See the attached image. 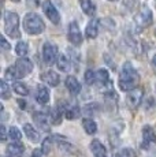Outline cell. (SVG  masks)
I'll use <instances>...</instances> for the list:
<instances>
[{
  "instance_id": "obj_13",
  "label": "cell",
  "mask_w": 156,
  "mask_h": 157,
  "mask_svg": "<svg viewBox=\"0 0 156 157\" xmlns=\"http://www.w3.org/2000/svg\"><path fill=\"white\" fill-rule=\"evenodd\" d=\"M36 100L38 104H47L49 101V90L45 85H38L37 93H36Z\"/></svg>"
},
{
  "instance_id": "obj_27",
  "label": "cell",
  "mask_w": 156,
  "mask_h": 157,
  "mask_svg": "<svg viewBox=\"0 0 156 157\" xmlns=\"http://www.w3.org/2000/svg\"><path fill=\"white\" fill-rule=\"evenodd\" d=\"M55 142V140H53V137H48L44 140L43 142V146H41V149H43L44 155H48V153L51 152V149H52V145Z\"/></svg>"
},
{
  "instance_id": "obj_26",
  "label": "cell",
  "mask_w": 156,
  "mask_h": 157,
  "mask_svg": "<svg viewBox=\"0 0 156 157\" xmlns=\"http://www.w3.org/2000/svg\"><path fill=\"white\" fill-rule=\"evenodd\" d=\"M62 116H63V112L56 107L55 109L52 111V113H51V122H52L53 124H59V123L62 122Z\"/></svg>"
},
{
  "instance_id": "obj_1",
  "label": "cell",
  "mask_w": 156,
  "mask_h": 157,
  "mask_svg": "<svg viewBox=\"0 0 156 157\" xmlns=\"http://www.w3.org/2000/svg\"><path fill=\"white\" fill-rule=\"evenodd\" d=\"M140 82V75L136 68L131 66L130 62H126L122 67V71L119 74V89L122 92H130L136 89Z\"/></svg>"
},
{
  "instance_id": "obj_17",
  "label": "cell",
  "mask_w": 156,
  "mask_h": 157,
  "mask_svg": "<svg viewBox=\"0 0 156 157\" xmlns=\"http://www.w3.org/2000/svg\"><path fill=\"white\" fill-rule=\"evenodd\" d=\"M97 33H99V19H93L86 25V30H85V34L88 38H96L97 37Z\"/></svg>"
},
{
  "instance_id": "obj_10",
  "label": "cell",
  "mask_w": 156,
  "mask_h": 157,
  "mask_svg": "<svg viewBox=\"0 0 156 157\" xmlns=\"http://www.w3.org/2000/svg\"><path fill=\"white\" fill-rule=\"evenodd\" d=\"M156 142V135L152 130L151 126H144L142 128V144H141V147L142 149H148V146L151 144Z\"/></svg>"
},
{
  "instance_id": "obj_37",
  "label": "cell",
  "mask_w": 156,
  "mask_h": 157,
  "mask_svg": "<svg viewBox=\"0 0 156 157\" xmlns=\"http://www.w3.org/2000/svg\"><path fill=\"white\" fill-rule=\"evenodd\" d=\"M152 64L156 66V55H154V57H152Z\"/></svg>"
},
{
  "instance_id": "obj_28",
  "label": "cell",
  "mask_w": 156,
  "mask_h": 157,
  "mask_svg": "<svg viewBox=\"0 0 156 157\" xmlns=\"http://www.w3.org/2000/svg\"><path fill=\"white\" fill-rule=\"evenodd\" d=\"M6 79L8 81H14V79H18V74H17V68L15 66H11V67H8L7 70H6Z\"/></svg>"
},
{
  "instance_id": "obj_6",
  "label": "cell",
  "mask_w": 156,
  "mask_h": 157,
  "mask_svg": "<svg viewBox=\"0 0 156 157\" xmlns=\"http://www.w3.org/2000/svg\"><path fill=\"white\" fill-rule=\"evenodd\" d=\"M134 21H136V23L140 26V28H148V26L152 23V21H154L152 11L146 7H142V10L136 15Z\"/></svg>"
},
{
  "instance_id": "obj_33",
  "label": "cell",
  "mask_w": 156,
  "mask_h": 157,
  "mask_svg": "<svg viewBox=\"0 0 156 157\" xmlns=\"http://www.w3.org/2000/svg\"><path fill=\"white\" fill-rule=\"evenodd\" d=\"M43 155H44L43 149H34L32 153V157H43Z\"/></svg>"
},
{
  "instance_id": "obj_29",
  "label": "cell",
  "mask_w": 156,
  "mask_h": 157,
  "mask_svg": "<svg viewBox=\"0 0 156 157\" xmlns=\"http://www.w3.org/2000/svg\"><path fill=\"white\" fill-rule=\"evenodd\" d=\"M0 89H2V98L3 100H7L8 97H10V87H8V85L6 83V81H0Z\"/></svg>"
},
{
  "instance_id": "obj_34",
  "label": "cell",
  "mask_w": 156,
  "mask_h": 157,
  "mask_svg": "<svg viewBox=\"0 0 156 157\" xmlns=\"http://www.w3.org/2000/svg\"><path fill=\"white\" fill-rule=\"evenodd\" d=\"M0 41H2V47H3V49H10V48H11V45L7 43V40H6L4 37L0 38Z\"/></svg>"
},
{
  "instance_id": "obj_15",
  "label": "cell",
  "mask_w": 156,
  "mask_h": 157,
  "mask_svg": "<svg viewBox=\"0 0 156 157\" xmlns=\"http://www.w3.org/2000/svg\"><path fill=\"white\" fill-rule=\"evenodd\" d=\"M33 120H34V123L41 130H44V131H49V124H48V122H47V116L43 112H34L33 113Z\"/></svg>"
},
{
  "instance_id": "obj_5",
  "label": "cell",
  "mask_w": 156,
  "mask_h": 157,
  "mask_svg": "<svg viewBox=\"0 0 156 157\" xmlns=\"http://www.w3.org/2000/svg\"><path fill=\"white\" fill-rule=\"evenodd\" d=\"M15 68H17V74L18 78H25L33 70V63L26 57H19L15 63Z\"/></svg>"
},
{
  "instance_id": "obj_35",
  "label": "cell",
  "mask_w": 156,
  "mask_h": 157,
  "mask_svg": "<svg viewBox=\"0 0 156 157\" xmlns=\"http://www.w3.org/2000/svg\"><path fill=\"white\" fill-rule=\"evenodd\" d=\"M0 130H2V141L7 140V132H6V127L4 126H0Z\"/></svg>"
},
{
  "instance_id": "obj_4",
  "label": "cell",
  "mask_w": 156,
  "mask_h": 157,
  "mask_svg": "<svg viewBox=\"0 0 156 157\" xmlns=\"http://www.w3.org/2000/svg\"><path fill=\"white\" fill-rule=\"evenodd\" d=\"M56 56H58V47L51 43H45L43 47V60L48 66L55 64Z\"/></svg>"
},
{
  "instance_id": "obj_3",
  "label": "cell",
  "mask_w": 156,
  "mask_h": 157,
  "mask_svg": "<svg viewBox=\"0 0 156 157\" xmlns=\"http://www.w3.org/2000/svg\"><path fill=\"white\" fill-rule=\"evenodd\" d=\"M4 32L11 38H18L21 36L19 33V17L15 13H8L4 14Z\"/></svg>"
},
{
  "instance_id": "obj_2",
  "label": "cell",
  "mask_w": 156,
  "mask_h": 157,
  "mask_svg": "<svg viewBox=\"0 0 156 157\" xmlns=\"http://www.w3.org/2000/svg\"><path fill=\"white\" fill-rule=\"evenodd\" d=\"M23 29L28 34H33V36H37L40 33L44 32L45 29V25H44L43 19L38 17L37 14L34 13H29L25 15L23 18Z\"/></svg>"
},
{
  "instance_id": "obj_30",
  "label": "cell",
  "mask_w": 156,
  "mask_h": 157,
  "mask_svg": "<svg viewBox=\"0 0 156 157\" xmlns=\"http://www.w3.org/2000/svg\"><path fill=\"white\" fill-rule=\"evenodd\" d=\"M8 137H10L13 141H19L21 138H22V134H21V131L17 127L13 126V127L8 130Z\"/></svg>"
},
{
  "instance_id": "obj_38",
  "label": "cell",
  "mask_w": 156,
  "mask_h": 157,
  "mask_svg": "<svg viewBox=\"0 0 156 157\" xmlns=\"http://www.w3.org/2000/svg\"><path fill=\"white\" fill-rule=\"evenodd\" d=\"M115 157H122V155H115Z\"/></svg>"
},
{
  "instance_id": "obj_39",
  "label": "cell",
  "mask_w": 156,
  "mask_h": 157,
  "mask_svg": "<svg viewBox=\"0 0 156 157\" xmlns=\"http://www.w3.org/2000/svg\"><path fill=\"white\" fill-rule=\"evenodd\" d=\"M13 2H15V3H18V2H21V0H13Z\"/></svg>"
},
{
  "instance_id": "obj_8",
  "label": "cell",
  "mask_w": 156,
  "mask_h": 157,
  "mask_svg": "<svg viewBox=\"0 0 156 157\" xmlns=\"http://www.w3.org/2000/svg\"><path fill=\"white\" fill-rule=\"evenodd\" d=\"M142 89H140V87H136V89L130 90L127 94V97H126V102H127V105L130 108H137L138 105L141 104V100H142Z\"/></svg>"
},
{
  "instance_id": "obj_40",
  "label": "cell",
  "mask_w": 156,
  "mask_h": 157,
  "mask_svg": "<svg viewBox=\"0 0 156 157\" xmlns=\"http://www.w3.org/2000/svg\"><path fill=\"white\" fill-rule=\"evenodd\" d=\"M108 2H116V0H108Z\"/></svg>"
},
{
  "instance_id": "obj_16",
  "label": "cell",
  "mask_w": 156,
  "mask_h": 157,
  "mask_svg": "<svg viewBox=\"0 0 156 157\" xmlns=\"http://www.w3.org/2000/svg\"><path fill=\"white\" fill-rule=\"evenodd\" d=\"M91 150L95 155V157H107V149L104 147V145L99 142L97 140L92 141L91 144Z\"/></svg>"
},
{
  "instance_id": "obj_22",
  "label": "cell",
  "mask_w": 156,
  "mask_h": 157,
  "mask_svg": "<svg viewBox=\"0 0 156 157\" xmlns=\"http://www.w3.org/2000/svg\"><path fill=\"white\" fill-rule=\"evenodd\" d=\"M56 64H58V68L60 71H68L70 70V60H68V57H66V55L59 56Z\"/></svg>"
},
{
  "instance_id": "obj_23",
  "label": "cell",
  "mask_w": 156,
  "mask_h": 157,
  "mask_svg": "<svg viewBox=\"0 0 156 157\" xmlns=\"http://www.w3.org/2000/svg\"><path fill=\"white\" fill-rule=\"evenodd\" d=\"M28 52H29L28 43H25V41H19L15 47V53L21 57H25L26 55H28Z\"/></svg>"
},
{
  "instance_id": "obj_18",
  "label": "cell",
  "mask_w": 156,
  "mask_h": 157,
  "mask_svg": "<svg viewBox=\"0 0 156 157\" xmlns=\"http://www.w3.org/2000/svg\"><path fill=\"white\" fill-rule=\"evenodd\" d=\"M23 131H25L26 137H28L32 142H38V141H40V134H38V131L33 127L32 124L26 123V124L23 126Z\"/></svg>"
},
{
  "instance_id": "obj_21",
  "label": "cell",
  "mask_w": 156,
  "mask_h": 157,
  "mask_svg": "<svg viewBox=\"0 0 156 157\" xmlns=\"http://www.w3.org/2000/svg\"><path fill=\"white\" fill-rule=\"evenodd\" d=\"M80 108L78 107H76V105H74V107H67L66 108V111H64V117L66 119H68V120H73V119H76V117H78L80 116Z\"/></svg>"
},
{
  "instance_id": "obj_12",
  "label": "cell",
  "mask_w": 156,
  "mask_h": 157,
  "mask_svg": "<svg viewBox=\"0 0 156 157\" xmlns=\"http://www.w3.org/2000/svg\"><path fill=\"white\" fill-rule=\"evenodd\" d=\"M40 78L45 83H48L49 86H53V87L58 86L59 81H60V78H59V74H58V72H55V71H52V70H49V71L44 72V74H41Z\"/></svg>"
},
{
  "instance_id": "obj_9",
  "label": "cell",
  "mask_w": 156,
  "mask_h": 157,
  "mask_svg": "<svg viewBox=\"0 0 156 157\" xmlns=\"http://www.w3.org/2000/svg\"><path fill=\"white\" fill-rule=\"evenodd\" d=\"M68 40L74 45H81L82 43V34H81L77 22H71L68 25Z\"/></svg>"
},
{
  "instance_id": "obj_19",
  "label": "cell",
  "mask_w": 156,
  "mask_h": 157,
  "mask_svg": "<svg viewBox=\"0 0 156 157\" xmlns=\"http://www.w3.org/2000/svg\"><path fill=\"white\" fill-rule=\"evenodd\" d=\"M80 4H81L82 11L86 15L93 17V15L96 14V6H95V3L92 2V0H80Z\"/></svg>"
},
{
  "instance_id": "obj_36",
  "label": "cell",
  "mask_w": 156,
  "mask_h": 157,
  "mask_svg": "<svg viewBox=\"0 0 156 157\" xmlns=\"http://www.w3.org/2000/svg\"><path fill=\"white\" fill-rule=\"evenodd\" d=\"M18 105H19V108H22V109H25L26 108V102L22 101V100H18Z\"/></svg>"
},
{
  "instance_id": "obj_31",
  "label": "cell",
  "mask_w": 156,
  "mask_h": 157,
  "mask_svg": "<svg viewBox=\"0 0 156 157\" xmlns=\"http://www.w3.org/2000/svg\"><path fill=\"white\" fill-rule=\"evenodd\" d=\"M96 79H97V77H96L95 72L92 70H86V72H85V82L88 83V85H93Z\"/></svg>"
},
{
  "instance_id": "obj_41",
  "label": "cell",
  "mask_w": 156,
  "mask_h": 157,
  "mask_svg": "<svg viewBox=\"0 0 156 157\" xmlns=\"http://www.w3.org/2000/svg\"><path fill=\"white\" fill-rule=\"evenodd\" d=\"M155 34H156V30H155Z\"/></svg>"
},
{
  "instance_id": "obj_25",
  "label": "cell",
  "mask_w": 156,
  "mask_h": 157,
  "mask_svg": "<svg viewBox=\"0 0 156 157\" xmlns=\"http://www.w3.org/2000/svg\"><path fill=\"white\" fill-rule=\"evenodd\" d=\"M96 77H97L99 82H101L103 85H107V83L110 82V74L107 70H104V68H101V70L97 71V74H96Z\"/></svg>"
},
{
  "instance_id": "obj_11",
  "label": "cell",
  "mask_w": 156,
  "mask_h": 157,
  "mask_svg": "<svg viewBox=\"0 0 156 157\" xmlns=\"http://www.w3.org/2000/svg\"><path fill=\"white\" fill-rule=\"evenodd\" d=\"M23 152H25V146L15 141L14 144H10L6 150V156L7 157H22Z\"/></svg>"
},
{
  "instance_id": "obj_32",
  "label": "cell",
  "mask_w": 156,
  "mask_h": 157,
  "mask_svg": "<svg viewBox=\"0 0 156 157\" xmlns=\"http://www.w3.org/2000/svg\"><path fill=\"white\" fill-rule=\"evenodd\" d=\"M122 157H137L136 156V153H134V150L133 149H129V147H126V149L122 150Z\"/></svg>"
},
{
  "instance_id": "obj_24",
  "label": "cell",
  "mask_w": 156,
  "mask_h": 157,
  "mask_svg": "<svg viewBox=\"0 0 156 157\" xmlns=\"http://www.w3.org/2000/svg\"><path fill=\"white\" fill-rule=\"evenodd\" d=\"M14 92L17 93V94H19V96H28L29 94V89H28V86L25 85V83H22V82H14Z\"/></svg>"
},
{
  "instance_id": "obj_20",
  "label": "cell",
  "mask_w": 156,
  "mask_h": 157,
  "mask_svg": "<svg viewBox=\"0 0 156 157\" xmlns=\"http://www.w3.org/2000/svg\"><path fill=\"white\" fill-rule=\"evenodd\" d=\"M82 126H84V130H85L86 134H95L97 131V124H96L95 120L92 119H84L82 120Z\"/></svg>"
},
{
  "instance_id": "obj_14",
  "label": "cell",
  "mask_w": 156,
  "mask_h": 157,
  "mask_svg": "<svg viewBox=\"0 0 156 157\" xmlns=\"http://www.w3.org/2000/svg\"><path fill=\"white\" fill-rule=\"evenodd\" d=\"M66 87L68 89V92L71 94H78L81 92V83L78 82V79L76 77H73V75L66 78Z\"/></svg>"
},
{
  "instance_id": "obj_7",
  "label": "cell",
  "mask_w": 156,
  "mask_h": 157,
  "mask_svg": "<svg viewBox=\"0 0 156 157\" xmlns=\"http://www.w3.org/2000/svg\"><path fill=\"white\" fill-rule=\"evenodd\" d=\"M43 11H44V14L47 15V18L52 23L58 25V23L60 22V15H59L58 10L53 7V4L49 2V0H45V2L43 3Z\"/></svg>"
}]
</instances>
